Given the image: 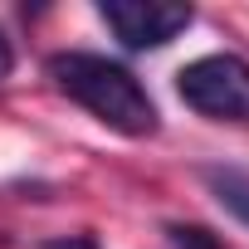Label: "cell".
I'll return each mask as SVG.
<instances>
[{
	"mask_svg": "<svg viewBox=\"0 0 249 249\" xmlns=\"http://www.w3.org/2000/svg\"><path fill=\"white\" fill-rule=\"evenodd\" d=\"M49 78L59 83V93H69L78 107H88L103 127H112L122 137L157 132V103L137 83L132 69H122L103 54H88V49H64L49 59Z\"/></svg>",
	"mask_w": 249,
	"mask_h": 249,
	"instance_id": "6da1fadb",
	"label": "cell"
},
{
	"mask_svg": "<svg viewBox=\"0 0 249 249\" xmlns=\"http://www.w3.org/2000/svg\"><path fill=\"white\" fill-rule=\"evenodd\" d=\"M200 181L220 210H230L239 225H249V166H205Z\"/></svg>",
	"mask_w": 249,
	"mask_h": 249,
	"instance_id": "277c9868",
	"label": "cell"
},
{
	"mask_svg": "<svg viewBox=\"0 0 249 249\" xmlns=\"http://www.w3.org/2000/svg\"><path fill=\"white\" fill-rule=\"evenodd\" d=\"M166 239H171V249H220V239L200 225H166Z\"/></svg>",
	"mask_w": 249,
	"mask_h": 249,
	"instance_id": "5b68a950",
	"label": "cell"
},
{
	"mask_svg": "<svg viewBox=\"0 0 249 249\" xmlns=\"http://www.w3.org/2000/svg\"><path fill=\"white\" fill-rule=\"evenodd\" d=\"M103 25L117 35L122 49L132 54H147V49H161L171 44L181 30H191L196 10L191 5H166V0H103L98 5Z\"/></svg>",
	"mask_w": 249,
	"mask_h": 249,
	"instance_id": "3957f363",
	"label": "cell"
},
{
	"mask_svg": "<svg viewBox=\"0 0 249 249\" xmlns=\"http://www.w3.org/2000/svg\"><path fill=\"white\" fill-rule=\"evenodd\" d=\"M176 93L200 117L249 122V59H239V54H200L176 73Z\"/></svg>",
	"mask_w": 249,
	"mask_h": 249,
	"instance_id": "7a4b0ae2",
	"label": "cell"
},
{
	"mask_svg": "<svg viewBox=\"0 0 249 249\" xmlns=\"http://www.w3.org/2000/svg\"><path fill=\"white\" fill-rule=\"evenodd\" d=\"M39 249H98V239L93 234H64V239H49Z\"/></svg>",
	"mask_w": 249,
	"mask_h": 249,
	"instance_id": "8992f818",
	"label": "cell"
},
{
	"mask_svg": "<svg viewBox=\"0 0 249 249\" xmlns=\"http://www.w3.org/2000/svg\"><path fill=\"white\" fill-rule=\"evenodd\" d=\"M10 69H15V49H10V39H5V30H0V83L10 78Z\"/></svg>",
	"mask_w": 249,
	"mask_h": 249,
	"instance_id": "52a82bcc",
	"label": "cell"
}]
</instances>
